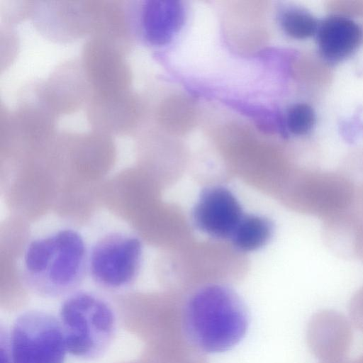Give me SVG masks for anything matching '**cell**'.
Returning <instances> with one entry per match:
<instances>
[{
  "label": "cell",
  "mask_w": 363,
  "mask_h": 363,
  "mask_svg": "<svg viewBox=\"0 0 363 363\" xmlns=\"http://www.w3.org/2000/svg\"><path fill=\"white\" fill-rule=\"evenodd\" d=\"M349 313L354 326L363 333V286L353 295Z\"/></svg>",
  "instance_id": "obj_17"
},
{
  "label": "cell",
  "mask_w": 363,
  "mask_h": 363,
  "mask_svg": "<svg viewBox=\"0 0 363 363\" xmlns=\"http://www.w3.org/2000/svg\"><path fill=\"white\" fill-rule=\"evenodd\" d=\"M85 241L77 230L63 228L38 235L26 245L20 276L25 287L43 298L67 296L88 274Z\"/></svg>",
  "instance_id": "obj_1"
},
{
  "label": "cell",
  "mask_w": 363,
  "mask_h": 363,
  "mask_svg": "<svg viewBox=\"0 0 363 363\" xmlns=\"http://www.w3.org/2000/svg\"><path fill=\"white\" fill-rule=\"evenodd\" d=\"M82 68L92 94L129 91L130 69L114 43L99 38L90 40L83 50Z\"/></svg>",
  "instance_id": "obj_7"
},
{
  "label": "cell",
  "mask_w": 363,
  "mask_h": 363,
  "mask_svg": "<svg viewBox=\"0 0 363 363\" xmlns=\"http://www.w3.org/2000/svg\"><path fill=\"white\" fill-rule=\"evenodd\" d=\"M320 363H352V361H350L344 359L330 360V361H321Z\"/></svg>",
  "instance_id": "obj_18"
},
{
  "label": "cell",
  "mask_w": 363,
  "mask_h": 363,
  "mask_svg": "<svg viewBox=\"0 0 363 363\" xmlns=\"http://www.w3.org/2000/svg\"><path fill=\"white\" fill-rule=\"evenodd\" d=\"M282 26L288 35L297 39H305L313 35L319 27L314 17L301 10L286 12L282 18Z\"/></svg>",
  "instance_id": "obj_15"
},
{
  "label": "cell",
  "mask_w": 363,
  "mask_h": 363,
  "mask_svg": "<svg viewBox=\"0 0 363 363\" xmlns=\"http://www.w3.org/2000/svg\"><path fill=\"white\" fill-rule=\"evenodd\" d=\"M315 123V114L312 108L306 104L292 106L287 116L289 130L295 135H302L308 133Z\"/></svg>",
  "instance_id": "obj_16"
},
{
  "label": "cell",
  "mask_w": 363,
  "mask_h": 363,
  "mask_svg": "<svg viewBox=\"0 0 363 363\" xmlns=\"http://www.w3.org/2000/svg\"><path fill=\"white\" fill-rule=\"evenodd\" d=\"M67 353L60 318L45 311L21 313L6 335V363H65Z\"/></svg>",
  "instance_id": "obj_4"
},
{
  "label": "cell",
  "mask_w": 363,
  "mask_h": 363,
  "mask_svg": "<svg viewBox=\"0 0 363 363\" xmlns=\"http://www.w3.org/2000/svg\"><path fill=\"white\" fill-rule=\"evenodd\" d=\"M318 43L324 57L341 60L351 55L362 40V31L353 20L343 16L325 19L318 27Z\"/></svg>",
  "instance_id": "obj_12"
},
{
  "label": "cell",
  "mask_w": 363,
  "mask_h": 363,
  "mask_svg": "<svg viewBox=\"0 0 363 363\" xmlns=\"http://www.w3.org/2000/svg\"><path fill=\"white\" fill-rule=\"evenodd\" d=\"M143 258L141 240L130 233H108L96 241L88 253V274L101 289L122 292L137 280Z\"/></svg>",
  "instance_id": "obj_5"
},
{
  "label": "cell",
  "mask_w": 363,
  "mask_h": 363,
  "mask_svg": "<svg viewBox=\"0 0 363 363\" xmlns=\"http://www.w3.org/2000/svg\"><path fill=\"white\" fill-rule=\"evenodd\" d=\"M301 184V208L323 220L347 211L353 203L354 184L345 173L309 172Z\"/></svg>",
  "instance_id": "obj_6"
},
{
  "label": "cell",
  "mask_w": 363,
  "mask_h": 363,
  "mask_svg": "<svg viewBox=\"0 0 363 363\" xmlns=\"http://www.w3.org/2000/svg\"><path fill=\"white\" fill-rule=\"evenodd\" d=\"M141 17L146 39L159 44L167 40L176 28L179 21V10L171 2L152 1L145 5Z\"/></svg>",
  "instance_id": "obj_13"
},
{
  "label": "cell",
  "mask_w": 363,
  "mask_h": 363,
  "mask_svg": "<svg viewBox=\"0 0 363 363\" xmlns=\"http://www.w3.org/2000/svg\"><path fill=\"white\" fill-rule=\"evenodd\" d=\"M306 340L311 352L321 361L344 359L352 341L350 323L333 310L317 312L308 323Z\"/></svg>",
  "instance_id": "obj_9"
},
{
  "label": "cell",
  "mask_w": 363,
  "mask_h": 363,
  "mask_svg": "<svg viewBox=\"0 0 363 363\" xmlns=\"http://www.w3.org/2000/svg\"><path fill=\"white\" fill-rule=\"evenodd\" d=\"M186 335L204 354L226 352L244 337L249 324L245 305L228 286L208 284L184 301Z\"/></svg>",
  "instance_id": "obj_2"
},
{
  "label": "cell",
  "mask_w": 363,
  "mask_h": 363,
  "mask_svg": "<svg viewBox=\"0 0 363 363\" xmlns=\"http://www.w3.org/2000/svg\"><path fill=\"white\" fill-rule=\"evenodd\" d=\"M244 215L235 195L223 186H215L202 191L194 207L193 219L205 234L226 239L231 238Z\"/></svg>",
  "instance_id": "obj_8"
},
{
  "label": "cell",
  "mask_w": 363,
  "mask_h": 363,
  "mask_svg": "<svg viewBox=\"0 0 363 363\" xmlns=\"http://www.w3.org/2000/svg\"><path fill=\"white\" fill-rule=\"evenodd\" d=\"M67 353L79 359L101 357L116 333V313L102 296L77 290L65 297L59 312Z\"/></svg>",
  "instance_id": "obj_3"
},
{
  "label": "cell",
  "mask_w": 363,
  "mask_h": 363,
  "mask_svg": "<svg viewBox=\"0 0 363 363\" xmlns=\"http://www.w3.org/2000/svg\"><path fill=\"white\" fill-rule=\"evenodd\" d=\"M273 233L271 221L257 215H244L231 238L233 245L242 252H251L265 245Z\"/></svg>",
  "instance_id": "obj_14"
},
{
  "label": "cell",
  "mask_w": 363,
  "mask_h": 363,
  "mask_svg": "<svg viewBox=\"0 0 363 363\" xmlns=\"http://www.w3.org/2000/svg\"><path fill=\"white\" fill-rule=\"evenodd\" d=\"M91 91L84 72L64 68L55 73L40 89V98L45 109L53 113H66L80 106Z\"/></svg>",
  "instance_id": "obj_11"
},
{
  "label": "cell",
  "mask_w": 363,
  "mask_h": 363,
  "mask_svg": "<svg viewBox=\"0 0 363 363\" xmlns=\"http://www.w3.org/2000/svg\"><path fill=\"white\" fill-rule=\"evenodd\" d=\"M87 113L97 131L125 133L133 130L140 114V101L129 91L90 96Z\"/></svg>",
  "instance_id": "obj_10"
}]
</instances>
